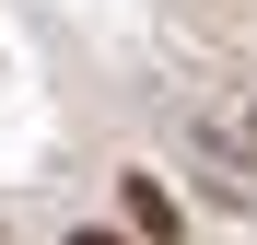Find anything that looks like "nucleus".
<instances>
[{
	"mask_svg": "<svg viewBox=\"0 0 257 245\" xmlns=\"http://www.w3.org/2000/svg\"><path fill=\"white\" fill-rule=\"evenodd\" d=\"M128 233H152V245H176V198H164L152 175H128Z\"/></svg>",
	"mask_w": 257,
	"mask_h": 245,
	"instance_id": "f257e3e1",
	"label": "nucleus"
},
{
	"mask_svg": "<svg viewBox=\"0 0 257 245\" xmlns=\"http://www.w3.org/2000/svg\"><path fill=\"white\" fill-rule=\"evenodd\" d=\"M70 245H117V233H70Z\"/></svg>",
	"mask_w": 257,
	"mask_h": 245,
	"instance_id": "f03ea898",
	"label": "nucleus"
}]
</instances>
